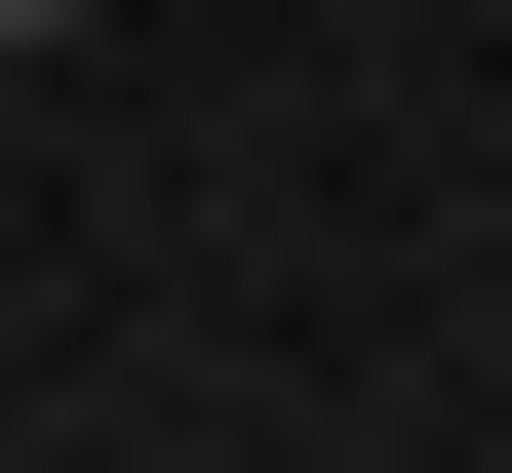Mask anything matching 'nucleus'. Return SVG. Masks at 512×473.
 <instances>
[{"instance_id":"f257e3e1","label":"nucleus","mask_w":512,"mask_h":473,"mask_svg":"<svg viewBox=\"0 0 512 473\" xmlns=\"http://www.w3.org/2000/svg\"><path fill=\"white\" fill-rule=\"evenodd\" d=\"M40 40H79V0H0V79H40Z\"/></svg>"}]
</instances>
